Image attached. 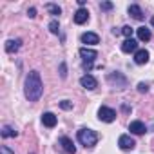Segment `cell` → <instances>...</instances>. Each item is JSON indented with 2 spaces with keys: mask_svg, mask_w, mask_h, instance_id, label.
I'll use <instances>...</instances> for the list:
<instances>
[{
  "mask_svg": "<svg viewBox=\"0 0 154 154\" xmlns=\"http://www.w3.org/2000/svg\"><path fill=\"white\" fill-rule=\"evenodd\" d=\"M24 93H26V98L29 102H38L40 100V96L44 93V84H42V78H40V72L38 71H31L26 76Z\"/></svg>",
  "mask_w": 154,
  "mask_h": 154,
  "instance_id": "obj_1",
  "label": "cell"
},
{
  "mask_svg": "<svg viewBox=\"0 0 154 154\" xmlns=\"http://www.w3.org/2000/svg\"><path fill=\"white\" fill-rule=\"evenodd\" d=\"M78 141L85 147V149H91L98 143V134L91 129H80L78 131Z\"/></svg>",
  "mask_w": 154,
  "mask_h": 154,
  "instance_id": "obj_2",
  "label": "cell"
},
{
  "mask_svg": "<svg viewBox=\"0 0 154 154\" xmlns=\"http://www.w3.org/2000/svg\"><path fill=\"white\" fill-rule=\"evenodd\" d=\"M80 56L84 58V69H91V67H93V62H94V58L98 56V53H96L94 49L82 47V49H80Z\"/></svg>",
  "mask_w": 154,
  "mask_h": 154,
  "instance_id": "obj_3",
  "label": "cell"
},
{
  "mask_svg": "<svg viewBox=\"0 0 154 154\" xmlns=\"http://www.w3.org/2000/svg\"><path fill=\"white\" fill-rule=\"evenodd\" d=\"M98 118H100L102 122H105V123H111V122H114V120H116V111H114V109H111V107L102 105V107L98 109Z\"/></svg>",
  "mask_w": 154,
  "mask_h": 154,
  "instance_id": "obj_4",
  "label": "cell"
},
{
  "mask_svg": "<svg viewBox=\"0 0 154 154\" xmlns=\"http://www.w3.org/2000/svg\"><path fill=\"white\" fill-rule=\"evenodd\" d=\"M118 145H120L122 150H132V149L136 147V141H134L129 134H122V136L118 138Z\"/></svg>",
  "mask_w": 154,
  "mask_h": 154,
  "instance_id": "obj_5",
  "label": "cell"
},
{
  "mask_svg": "<svg viewBox=\"0 0 154 154\" xmlns=\"http://www.w3.org/2000/svg\"><path fill=\"white\" fill-rule=\"evenodd\" d=\"M80 84H82V87H85V89H89V91H93V89L98 87L96 78H94V76H91V74H84L82 78H80Z\"/></svg>",
  "mask_w": 154,
  "mask_h": 154,
  "instance_id": "obj_6",
  "label": "cell"
},
{
  "mask_svg": "<svg viewBox=\"0 0 154 154\" xmlns=\"http://www.w3.org/2000/svg\"><path fill=\"white\" fill-rule=\"evenodd\" d=\"M87 20H89V11H87V9L80 8L78 11L74 13V22H76V24H80V26H82V24H85Z\"/></svg>",
  "mask_w": 154,
  "mask_h": 154,
  "instance_id": "obj_7",
  "label": "cell"
},
{
  "mask_svg": "<svg viewBox=\"0 0 154 154\" xmlns=\"http://www.w3.org/2000/svg\"><path fill=\"white\" fill-rule=\"evenodd\" d=\"M122 51H123V53H136V51H138V42L132 40V38H127V40L122 44Z\"/></svg>",
  "mask_w": 154,
  "mask_h": 154,
  "instance_id": "obj_8",
  "label": "cell"
},
{
  "mask_svg": "<svg viewBox=\"0 0 154 154\" xmlns=\"http://www.w3.org/2000/svg\"><path fill=\"white\" fill-rule=\"evenodd\" d=\"M60 145H62V149H63L65 152H69V154H74V152H76L74 143H72L67 136H62V138H60Z\"/></svg>",
  "mask_w": 154,
  "mask_h": 154,
  "instance_id": "obj_9",
  "label": "cell"
},
{
  "mask_svg": "<svg viewBox=\"0 0 154 154\" xmlns=\"http://www.w3.org/2000/svg\"><path fill=\"white\" fill-rule=\"evenodd\" d=\"M134 62H136L138 65L147 63V62H149V53H147L145 49H138V51L134 53Z\"/></svg>",
  "mask_w": 154,
  "mask_h": 154,
  "instance_id": "obj_10",
  "label": "cell"
},
{
  "mask_svg": "<svg viewBox=\"0 0 154 154\" xmlns=\"http://www.w3.org/2000/svg\"><path fill=\"white\" fill-rule=\"evenodd\" d=\"M82 42L84 44H89V45H94V44L100 42V36L96 33H84L82 35Z\"/></svg>",
  "mask_w": 154,
  "mask_h": 154,
  "instance_id": "obj_11",
  "label": "cell"
},
{
  "mask_svg": "<svg viewBox=\"0 0 154 154\" xmlns=\"http://www.w3.org/2000/svg\"><path fill=\"white\" fill-rule=\"evenodd\" d=\"M129 131H131L132 134H145V131H147V129H145V125H143L141 122H138V120H136V122H131Z\"/></svg>",
  "mask_w": 154,
  "mask_h": 154,
  "instance_id": "obj_12",
  "label": "cell"
},
{
  "mask_svg": "<svg viewBox=\"0 0 154 154\" xmlns=\"http://www.w3.org/2000/svg\"><path fill=\"white\" fill-rule=\"evenodd\" d=\"M129 15H131L134 20H143V11H141V8L136 6V4L129 6Z\"/></svg>",
  "mask_w": 154,
  "mask_h": 154,
  "instance_id": "obj_13",
  "label": "cell"
},
{
  "mask_svg": "<svg viewBox=\"0 0 154 154\" xmlns=\"http://www.w3.org/2000/svg\"><path fill=\"white\" fill-rule=\"evenodd\" d=\"M42 123H44L45 127H54V125H56V116H54L53 112H44V114H42Z\"/></svg>",
  "mask_w": 154,
  "mask_h": 154,
  "instance_id": "obj_14",
  "label": "cell"
},
{
  "mask_svg": "<svg viewBox=\"0 0 154 154\" xmlns=\"http://www.w3.org/2000/svg\"><path fill=\"white\" fill-rule=\"evenodd\" d=\"M20 45H22V40H20V38H17V40H8V42H6V51H8V53H15V51L20 49Z\"/></svg>",
  "mask_w": 154,
  "mask_h": 154,
  "instance_id": "obj_15",
  "label": "cell"
},
{
  "mask_svg": "<svg viewBox=\"0 0 154 154\" xmlns=\"http://www.w3.org/2000/svg\"><path fill=\"white\" fill-rule=\"evenodd\" d=\"M136 33H138V38H140L141 42H149V40H150V31H149L145 26L138 27V29H136Z\"/></svg>",
  "mask_w": 154,
  "mask_h": 154,
  "instance_id": "obj_16",
  "label": "cell"
},
{
  "mask_svg": "<svg viewBox=\"0 0 154 154\" xmlns=\"http://www.w3.org/2000/svg\"><path fill=\"white\" fill-rule=\"evenodd\" d=\"M0 134H2V138H15L18 132H17L13 127H9V125H4V127H2V131H0Z\"/></svg>",
  "mask_w": 154,
  "mask_h": 154,
  "instance_id": "obj_17",
  "label": "cell"
},
{
  "mask_svg": "<svg viewBox=\"0 0 154 154\" xmlns=\"http://www.w3.org/2000/svg\"><path fill=\"white\" fill-rule=\"evenodd\" d=\"M45 9H47L51 15H60V13H62V9H60L56 4H47V6H45Z\"/></svg>",
  "mask_w": 154,
  "mask_h": 154,
  "instance_id": "obj_18",
  "label": "cell"
},
{
  "mask_svg": "<svg viewBox=\"0 0 154 154\" xmlns=\"http://www.w3.org/2000/svg\"><path fill=\"white\" fill-rule=\"evenodd\" d=\"M132 33H134V29H132L131 26H123V27H122V35H123V36L132 38Z\"/></svg>",
  "mask_w": 154,
  "mask_h": 154,
  "instance_id": "obj_19",
  "label": "cell"
},
{
  "mask_svg": "<svg viewBox=\"0 0 154 154\" xmlns=\"http://www.w3.org/2000/svg\"><path fill=\"white\" fill-rule=\"evenodd\" d=\"M49 31H51L53 35H58V31H60V26H58V22H56V20H53V22L49 24Z\"/></svg>",
  "mask_w": 154,
  "mask_h": 154,
  "instance_id": "obj_20",
  "label": "cell"
},
{
  "mask_svg": "<svg viewBox=\"0 0 154 154\" xmlns=\"http://www.w3.org/2000/svg\"><path fill=\"white\" fill-rule=\"evenodd\" d=\"M60 107L65 109V111H69V109H72V103H71L69 100H63V102H60Z\"/></svg>",
  "mask_w": 154,
  "mask_h": 154,
  "instance_id": "obj_21",
  "label": "cell"
},
{
  "mask_svg": "<svg viewBox=\"0 0 154 154\" xmlns=\"http://www.w3.org/2000/svg\"><path fill=\"white\" fill-rule=\"evenodd\" d=\"M138 91H140V93H147V91H149V85L141 82V84H138Z\"/></svg>",
  "mask_w": 154,
  "mask_h": 154,
  "instance_id": "obj_22",
  "label": "cell"
},
{
  "mask_svg": "<svg viewBox=\"0 0 154 154\" xmlns=\"http://www.w3.org/2000/svg\"><path fill=\"white\" fill-rule=\"evenodd\" d=\"M103 11H109V9H112V4L111 2H102V6H100Z\"/></svg>",
  "mask_w": 154,
  "mask_h": 154,
  "instance_id": "obj_23",
  "label": "cell"
},
{
  "mask_svg": "<svg viewBox=\"0 0 154 154\" xmlns=\"http://www.w3.org/2000/svg\"><path fill=\"white\" fill-rule=\"evenodd\" d=\"M0 154H15V152H13L11 149H8V147L4 145V147H0Z\"/></svg>",
  "mask_w": 154,
  "mask_h": 154,
  "instance_id": "obj_24",
  "label": "cell"
},
{
  "mask_svg": "<svg viewBox=\"0 0 154 154\" xmlns=\"http://www.w3.org/2000/svg\"><path fill=\"white\" fill-rule=\"evenodd\" d=\"M60 74H62V78H65V76H67V72H65V63L60 65Z\"/></svg>",
  "mask_w": 154,
  "mask_h": 154,
  "instance_id": "obj_25",
  "label": "cell"
},
{
  "mask_svg": "<svg viewBox=\"0 0 154 154\" xmlns=\"http://www.w3.org/2000/svg\"><path fill=\"white\" fill-rule=\"evenodd\" d=\"M27 15H29L31 18H33V17H36V9H35V8H31V9L27 11Z\"/></svg>",
  "mask_w": 154,
  "mask_h": 154,
  "instance_id": "obj_26",
  "label": "cell"
},
{
  "mask_svg": "<svg viewBox=\"0 0 154 154\" xmlns=\"http://www.w3.org/2000/svg\"><path fill=\"white\" fill-rule=\"evenodd\" d=\"M150 24H152V26H154V17H152V18H150Z\"/></svg>",
  "mask_w": 154,
  "mask_h": 154,
  "instance_id": "obj_27",
  "label": "cell"
}]
</instances>
